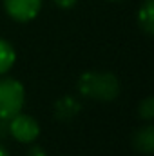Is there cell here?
I'll return each instance as SVG.
<instances>
[{
  "mask_svg": "<svg viewBox=\"0 0 154 156\" xmlns=\"http://www.w3.org/2000/svg\"><path fill=\"white\" fill-rule=\"evenodd\" d=\"M29 156H45V153H44L42 147H33V149L29 151Z\"/></svg>",
  "mask_w": 154,
  "mask_h": 156,
  "instance_id": "obj_11",
  "label": "cell"
},
{
  "mask_svg": "<svg viewBox=\"0 0 154 156\" xmlns=\"http://www.w3.org/2000/svg\"><path fill=\"white\" fill-rule=\"evenodd\" d=\"M15 58H16V55H15L13 45H11L9 42H5V40L0 38V75L7 73V71L13 67Z\"/></svg>",
  "mask_w": 154,
  "mask_h": 156,
  "instance_id": "obj_8",
  "label": "cell"
},
{
  "mask_svg": "<svg viewBox=\"0 0 154 156\" xmlns=\"http://www.w3.org/2000/svg\"><path fill=\"white\" fill-rule=\"evenodd\" d=\"M54 4L58 7H62V9H71L76 4V0H54Z\"/></svg>",
  "mask_w": 154,
  "mask_h": 156,
  "instance_id": "obj_10",
  "label": "cell"
},
{
  "mask_svg": "<svg viewBox=\"0 0 154 156\" xmlns=\"http://www.w3.org/2000/svg\"><path fill=\"white\" fill-rule=\"evenodd\" d=\"M138 115L143 118V120H151L154 116V100L149 96L145 98L142 104H140V109H138Z\"/></svg>",
  "mask_w": 154,
  "mask_h": 156,
  "instance_id": "obj_9",
  "label": "cell"
},
{
  "mask_svg": "<svg viewBox=\"0 0 154 156\" xmlns=\"http://www.w3.org/2000/svg\"><path fill=\"white\" fill-rule=\"evenodd\" d=\"M78 91L93 100L109 102L114 100L120 93V82L113 73L89 71L78 78Z\"/></svg>",
  "mask_w": 154,
  "mask_h": 156,
  "instance_id": "obj_1",
  "label": "cell"
},
{
  "mask_svg": "<svg viewBox=\"0 0 154 156\" xmlns=\"http://www.w3.org/2000/svg\"><path fill=\"white\" fill-rule=\"evenodd\" d=\"M9 131H11V136L22 144H29L33 140H37L40 133V125L38 122L29 115H15L13 118H9Z\"/></svg>",
  "mask_w": 154,
  "mask_h": 156,
  "instance_id": "obj_3",
  "label": "cell"
},
{
  "mask_svg": "<svg viewBox=\"0 0 154 156\" xmlns=\"http://www.w3.org/2000/svg\"><path fill=\"white\" fill-rule=\"evenodd\" d=\"M5 11L18 22H29L38 15L42 0H4Z\"/></svg>",
  "mask_w": 154,
  "mask_h": 156,
  "instance_id": "obj_4",
  "label": "cell"
},
{
  "mask_svg": "<svg viewBox=\"0 0 154 156\" xmlns=\"http://www.w3.org/2000/svg\"><path fill=\"white\" fill-rule=\"evenodd\" d=\"M0 156H9V153H7V149H5L4 145H0Z\"/></svg>",
  "mask_w": 154,
  "mask_h": 156,
  "instance_id": "obj_12",
  "label": "cell"
},
{
  "mask_svg": "<svg viewBox=\"0 0 154 156\" xmlns=\"http://www.w3.org/2000/svg\"><path fill=\"white\" fill-rule=\"evenodd\" d=\"M78 111H80V104L71 96H65V98L58 100L56 105H54V116L58 120H62V122H67L73 116H76Z\"/></svg>",
  "mask_w": 154,
  "mask_h": 156,
  "instance_id": "obj_6",
  "label": "cell"
},
{
  "mask_svg": "<svg viewBox=\"0 0 154 156\" xmlns=\"http://www.w3.org/2000/svg\"><path fill=\"white\" fill-rule=\"evenodd\" d=\"M138 22H140V27L147 33V35H152L154 31V0H145L140 13H138Z\"/></svg>",
  "mask_w": 154,
  "mask_h": 156,
  "instance_id": "obj_7",
  "label": "cell"
},
{
  "mask_svg": "<svg viewBox=\"0 0 154 156\" xmlns=\"http://www.w3.org/2000/svg\"><path fill=\"white\" fill-rule=\"evenodd\" d=\"M24 85L18 80L13 78H2L0 80V118L9 120L20 113L24 107Z\"/></svg>",
  "mask_w": 154,
  "mask_h": 156,
  "instance_id": "obj_2",
  "label": "cell"
},
{
  "mask_svg": "<svg viewBox=\"0 0 154 156\" xmlns=\"http://www.w3.org/2000/svg\"><path fill=\"white\" fill-rule=\"evenodd\" d=\"M132 144L134 147L143 153V154H151L154 151V129L152 125H145L142 129H138L132 136Z\"/></svg>",
  "mask_w": 154,
  "mask_h": 156,
  "instance_id": "obj_5",
  "label": "cell"
}]
</instances>
